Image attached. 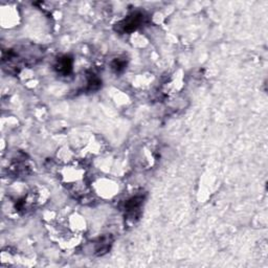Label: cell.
<instances>
[{
	"mask_svg": "<svg viewBox=\"0 0 268 268\" xmlns=\"http://www.w3.org/2000/svg\"><path fill=\"white\" fill-rule=\"evenodd\" d=\"M143 22V15L142 13H134V14L128 16L125 20H123L117 25V31L125 34V32H132L139 29Z\"/></svg>",
	"mask_w": 268,
	"mask_h": 268,
	"instance_id": "1",
	"label": "cell"
},
{
	"mask_svg": "<svg viewBox=\"0 0 268 268\" xmlns=\"http://www.w3.org/2000/svg\"><path fill=\"white\" fill-rule=\"evenodd\" d=\"M142 202H143V196H142V195L133 196V197L129 198L128 200L125 201V204H124V206H123V210L129 218L137 217L140 214Z\"/></svg>",
	"mask_w": 268,
	"mask_h": 268,
	"instance_id": "2",
	"label": "cell"
},
{
	"mask_svg": "<svg viewBox=\"0 0 268 268\" xmlns=\"http://www.w3.org/2000/svg\"><path fill=\"white\" fill-rule=\"evenodd\" d=\"M71 69H73V60L69 57L64 56L57 61L56 70L58 71V74L66 76L70 73Z\"/></svg>",
	"mask_w": 268,
	"mask_h": 268,
	"instance_id": "3",
	"label": "cell"
},
{
	"mask_svg": "<svg viewBox=\"0 0 268 268\" xmlns=\"http://www.w3.org/2000/svg\"><path fill=\"white\" fill-rule=\"evenodd\" d=\"M126 67V62L122 60V59H116L112 63V68L116 71V73H120V71L124 70Z\"/></svg>",
	"mask_w": 268,
	"mask_h": 268,
	"instance_id": "4",
	"label": "cell"
}]
</instances>
